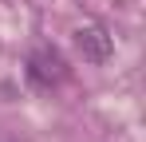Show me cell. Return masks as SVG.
<instances>
[{
    "instance_id": "obj_2",
    "label": "cell",
    "mask_w": 146,
    "mask_h": 142,
    "mask_svg": "<svg viewBox=\"0 0 146 142\" xmlns=\"http://www.w3.org/2000/svg\"><path fill=\"white\" fill-rule=\"evenodd\" d=\"M75 44H79V51H83V59H91V63L111 59V51H115L111 32H107V28H99V24H83V28L75 32Z\"/></svg>"
},
{
    "instance_id": "obj_1",
    "label": "cell",
    "mask_w": 146,
    "mask_h": 142,
    "mask_svg": "<svg viewBox=\"0 0 146 142\" xmlns=\"http://www.w3.org/2000/svg\"><path fill=\"white\" fill-rule=\"evenodd\" d=\"M28 79L36 83V87H59L63 79H67V63H63V55L55 51V47H36L32 55H28Z\"/></svg>"
}]
</instances>
